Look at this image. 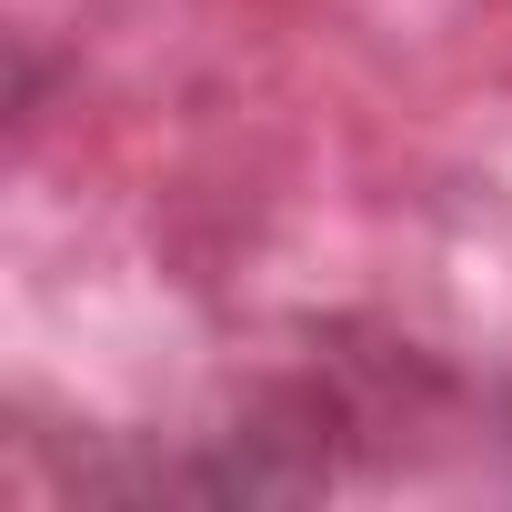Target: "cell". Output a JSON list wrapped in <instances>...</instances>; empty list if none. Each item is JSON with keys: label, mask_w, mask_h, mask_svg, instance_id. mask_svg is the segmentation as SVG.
<instances>
[]
</instances>
